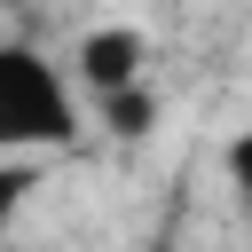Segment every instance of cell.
Listing matches in <instances>:
<instances>
[{"instance_id": "cell-1", "label": "cell", "mask_w": 252, "mask_h": 252, "mask_svg": "<svg viewBox=\"0 0 252 252\" xmlns=\"http://www.w3.org/2000/svg\"><path fill=\"white\" fill-rule=\"evenodd\" d=\"M63 142H79L71 71L32 39H0V158H39Z\"/></svg>"}, {"instance_id": "cell-2", "label": "cell", "mask_w": 252, "mask_h": 252, "mask_svg": "<svg viewBox=\"0 0 252 252\" xmlns=\"http://www.w3.org/2000/svg\"><path fill=\"white\" fill-rule=\"evenodd\" d=\"M142 79H150V32L142 24H94L71 39V87L79 94L102 102V94H126Z\"/></svg>"}, {"instance_id": "cell-3", "label": "cell", "mask_w": 252, "mask_h": 252, "mask_svg": "<svg viewBox=\"0 0 252 252\" xmlns=\"http://www.w3.org/2000/svg\"><path fill=\"white\" fill-rule=\"evenodd\" d=\"M94 110H102V126H110L118 142H134V134H150V126H158V94H150V79H142V87H126V94H102Z\"/></svg>"}, {"instance_id": "cell-4", "label": "cell", "mask_w": 252, "mask_h": 252, "mask_svg": "<svg viewBox=\"0 0 252 252\" xmlns=\"http://www.w3.org/2000/svg\"><path fill=\"white\" fill-rule=\"evenodd\" d=\"M32 189H39V158H0V228L32 205Z\"/></svg>"}, {"instance_id": "cell-5", "label": "cell", "mask_w": 252, "mask_h": 252, "mask_svg": "<svg viewBox=\"0 0 252 252\" xmlns=\"http://www.w3.org/2000/svg\"><path fill=\"white\" fill-rule=\"evenodd\" d=\"M220 165H228V189H236V197L252 205V126H244V134L228 142V158H220Z\"/></svg>"}]
</instances>
